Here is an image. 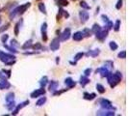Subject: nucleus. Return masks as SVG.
I'll return each mask as SVG.
<instances>
[{
    "label": "nucleus",
    "instance_id": "1",
    "mask_svg": "<svg viewBox=\"0 0 128 116\" xmlns=\"http://www.w3.org/2000/svg\"><path fill=\"white\" fill-rule=\"evenodd\" d=\"M121 77H122L121 73L120 72H117L115 74L110 73L106 77H107V80H108V83L110 84V86L112 88H114L121 81Z\"/></svg>",
    "mask_w": 128,
    "mask_h": 116
},
{
    "label": "nucleus",
    "instance_id": "2",
    "mask_svg": "<svg viewBox=\"0 0 128 116\" xmlns=\"http://www.w3.org/2000/svg\"><path fill=\"white\" fill-rule=\"evenodd\" d=\"M99 105L101 106L103 109H108V110H115L116 108L113 106L112 103L107 100V99H100L99 100Z\"/></svg>",
    "mask_w": 128,
    "mask_h": 116
},
{
    "label": "nucleus",
    "instance_id": "3",
    "mask_svg": "<svg viewBox=\"0 0 128 116\" xmlns=\"http://www.w3.org/2000/svg\"><path fill=\"white\" fill-rule=\"evenodd\" d=\"M16 56L13 55V54H10V53H6L2 50H0V61L3 62V63H7L9 62L10 60H15Z\"/></svg>",
    "mask_w": 128,
    "mask_h": 116
},
{
    "label": "nucleus",
    "instance_id": "4",
    "mask_svg": "<svg viewBox=\"0 0 128 116\" xmlns=\"http://www.w3.org/2000/svg\"><path fill=\"white\" fill-rule=\"evenodd\" d=\"M44 94H45L44 88H43V87H41L40 89H36L35 91H33V92L30 94V97L33 98V99H36V98L41 97V96H43V95H44Z\"/></svg>",
    "mask_w": 128,
    "mask_h": 116
},
{
    "label": "nucleus",
    "instance_id": "5",
    "mask_svg": "<svg viewBox=\"0 0 128 116\" xmlns=\"http://www.w3.org/2000/svg\"><path fill=\"white\" fill-rule=\"evenodd\" d=\"M31 6V3L28 2V3H25L23 5H20V6H17L16 8V11H17V15H22L26 12V10Z\"/></svg>",
    "mask_w": 128,
    "mask_h": 116
},
{
    "label": "nucleus",
    "instance_id": "6",
    "mask_svg": "<svg viewBox=\"0 0 128 116\" xmlns=\"http://www.w3.org/2000/svg\"><path fill=\"white\" fill-rule=\"evenodd\" d=\"M70 35H71V31L69 28H66L64 30V32L60 35V41L62 42H66L68 41L69 38H70Z\"/></svg>",
    "mask_w": 128,
    "mask_h": 116
},
{
    "label": "nucleus",
    "instance_id": "7",
    "mask_svg": "<svg viewBox=\"0 0 128 116\" xmlns=\"http://www.w3.org/2000/svg\"><path fill=\"white\" fill-rule=\"evenodd\" d=\"M27 105H29V101H24V102H22V103H20L19 105H17V107L16 108H14L12 111V115H17L19 111H20V109H22L24 106H26Z\"/></svg>",
    "mask_w": 128,
    "mask_h": 116
},
{
    "label": "nucleus",
    "instance_id": "8",
    "mask_svg": "<svg viewBox=\"0 0 128 116\" xmlns=\"http://www.w3.org/2000/svg\"><path fill=\"white\" fill-rule=\"evenodd\" d=\"M60 48V39L54 38L50 43V49L52 51H57Z\"/></svg>",
    "mask_w": 128,
    "mask_h": 116
},
{
    "label": "nucleus",
    "instance_id": "9",
    "mask_svg": "<svg viewBox=\"0 0 128 116\" xmlns=\"http://www.w3.org/2000/svg\"><path fill=\"white\" fill-rule=\"evenodd\" d=\"M95 36H96V39H98L99 41H104L108 36V30L107 29H104V30L101 29L99 32H97L95 34Z\"/></svg>",
    "mask_w": 128,
    "mask_h": 116
},
{
    "label": "nucleus",
    "instance_id": "10",
    "mask_svg": "<svg viewBox=\"0 0 128 116\" xmlns=\"http://www.w3.org/2000/svg\"><path fill=\"white\" fill-rule=\"evenodd\" d=\"M95 72H96V74L99 73L100 76H101V77H106L111 73V72L107 69V67H105V66H104V67H101V68H99V69H97Z\"/></svg>",
    "mask_w": 128,
    "mask_h": 116
},
{
    "label": "nucleus",
    "instance_id": "11",
    "mask_svg": "<svg viewBox=\"0 0 128 116\" xmlns=\"http://www.w3.org/2000/svg\"><path fill=\"white\" fill-rule=\"evenodd\" d=\"M42 37H43V42H46L47 41V23L46 22H43V25H42Z\"/></svg>",
    "mask_w": 128,
    "mask_h": 116
},
{
    "label": "nucleus",
    "instance_id": "12",
    "mask_svg": "<svg viewBox=\"0 0 128 116\" xmlns=\"http://www.w3.org/2000/svg\"><path fill=\"white\" fill-rule=\"evenodd\" d=\"M89 17H90V15H89L88 12H86V11H81V12H79V18H80V20H81L82 23L86 22V21L89 19Z\"/></svg>",
    "mask_w": 128,
    "mask_h": 116
},
{
    "label": "nucleus",
    "instance_id": "13",
    "mask_svg": "<svg viewBox=\"0 0 128 116\" xmlns=\"http://www.w3.org/2000/svg\"><path fill=\"white\" fill-rule=\"evenodd\" d=\"M96 115H102V116H114L115 112L114 110H108V109H104V110H98L96 112Z\"/></svg>",
    "mask_w": 128,
    "mask_h": 116
},
{
    "label": "nucleus",
    "instance_id": "14",
    "mask_svg": "<svg viewBox=\"0 0 128 116\" xmlns=\"http://www.w3.org/2000/svg\"><path fill=\"white\" fill-rule=\"evenodd\" d=\"M11 87V83L7 79H1L0 80V90H6Z\"/></svg>",
    "mask_w": 128,
    "mask_h": 116
},
{
    "label": "nucleus",
    "instance_id": "15",
    "mask_svg": "<svg viewBox=\"0 0 128 116\" xmlns=\"http://www.w3.org/2000/svg\"><path fill=\"white\" fill-rule=\"evenodd\" d=\"M65 84L68 87V88H72V87H74L76 85V82L73 81V79L71 77H68V78L65 79Z\"/></svg>",
    "mask_w": 128,
    "mask_h": 116
},
{
    "label": "nucleus",
    "instance_id": "16",
    "mask_svg": "<svg viewBox=\"0 0 128 116\" xmlns=\"http://www.w3.org/2000/svg\"><path fill=\"white\" fill-rule=\"evenodd\" d=\"M58 86H59V82H58V81H56V80H51L50 83H49L48 89H49L50 92H54L55 90H57V87Z\"/></svg>",
    "mask_w": 128,
    "mask_h": 116
},
{
    "label": "nucleus",
    "instance_id": "17",
    "mask_svg": "<svg viewBox=\"0 0 128 116\" xmlns=\"http://www.w3.org/2000/svg\"><path fill=\"white\" fill-rule=\"evenodd\" d=\"M84 37H83V34H82V32L81 31H78V32H75L73 35H72V39L74 40V41H76V42H79V41H81L82 39H83Z\"/></svg>",
    "mask_w": 128,
    "mask_h": 116
},
{
    "label": "nucleus",
    "instance_id": "18",
    "mask_svg": "<svg viewBox=\"0 0 128 116\" xmlns=\"http://www.w3.org/2000/svg\"><path fill=\"white\" fill-rule=\"evenodd\" d=\"M89 83H90V79L88 78V77L82 76V77H80V84L82 85V87H85L87 84H89Z\"/></svg>",
    "mask_w": 128,
    "mask_h": 116
},
{
    "label": "nucleus",
    "instance_id": "19",
    "mask_svg": "<svg viewBox=\"0 0 128 116\" xmlns=\"http://www.w3.org/2000/svg\"><path fill=\"white\" fill-rule=\"evenodd\" d=\"M99 53H100V49L96 48V49H93V50L88 51L87 55L88 56H91V57H96L97 55H99Z\"/></svg>",
    "mask_w": 128,
    "mask_h": 116
},
{
    "label": "nucleus",
    "instance_id": "20",
    "mask_svg": "<svg viewBox=\"0 0 128 116\" xmlns=\"http://www.w3.org/2000/svg\"><path fill=\"white\" fill-rule=\"evenodd\" d=\"M95 97H96V94L95 93H91V94L90 93H87V92L84 93V99L87 100V101H92Z\"/></svg>",
    "mask_w": 128,
    "mask_h": 116
},
{
    "label": "nucleus",
    "instance_id": "21",
    "mask_svg": "<svg viewBox=\"0 0 128 116\" xmlns=\"http://www.w3.org/2000/svg\"><path fill=\"white\" fill-rule=\"evenodd\" d=\"M6 107H7V109L8 110H10V111H12L15 107H16V103H15V101H11V102H7V105H6Z\"/></svg>",
    "mask_w": 128,
    "mask_h": 116
},
{
    "label": "nucleus",
    "instance_id": "22",
    "mask_svg": "<svg viewBox=\"0 0 128 116\" xmlns=\"http://www.w3.org/2000/svg\"><path fill=\"white\" fill-rule=\"evenodd\" d=\"M3 46H4V48H5L7 50H9V51L12 52V53H17V52H18V51L17 50V48H14V47H12V46H7V45H5V44H3Z\"/></svg>",
    "mask_w": 128,
    "mask_h": 116
},
{
    "label": "nucleus",
    "instance_id": "23",
    "mask_svg": "<svg viewBox=\"0 0 128 116\" xmlns=\"http://www.w3.org/2000/svg\"><path fill=\"white\" fill-rule=\"evenodd\" d=\"M32 45H33V41L32 40H28L27 42L24 43V45L21 47L22 49H28V48H32Z\"/></svg>",
    "mask_w": 128,
    "mask_h": 116
},
{
    "label": "nucleus",
    "instance_id": "24",
    "mask_svg": "<svg viewBox=\"0 0 128 116\" xmlns=\"http://www.w3.org/2000/svg\"><path fill=\"white\" fill-rule=\"evenodd\" d=\"M101 29H102L101 28V26H100L98 23H94V24L93 25V27H92V32L94 33V34H96V33L99 32Z\"/></svg>",
    "mask_w": 128,
    "mask_h": 116
},
{
    "label": "nucleus",
    "instance_id": "25",
    "mask_svg": "<svg viewBox=\"0 0 128 116\" xmlns=\"http://www.w3.org/2000/svg\"><path fill=\"white\" fill-rule=\"evenodd\" d=\"M48 83V77H42V79L40 80V85L41 87H44L46 86V84Z\"/></svg>",
    "mask_w": 128,
    "mask_h": 116
},
{
    "label": "nucleus",
    "instance_id": "26",
    "mask_svg": "<svg viewBox=\"0 0 128 116\" xmlns=\"http://www.w3.org/2000/svg\"><path fill=\"white\" fill-rule=\"evenodd\" d=\"M45 103H46V97H43V98H41L40 100L37 101L36 106H43Z\"/></svg>",
    "mask_w": 128,
    "mask_h": 116
},
{
    "label": "nucleus",
    "instance_id": "27",
    "mask_svg": "<svg viewBox=\"0 0 128 116\" xmlns=\"http://www.w3.org/2000/svg\"><path fill=\"white\" fill-rule=\"evenodd\" d=\"M14 99H15V93H13V92L8 93V94L6 95V98H5L6 102H11V101H14Z\"/></svg>",
    "mask_w": 128,
    "mask_h": 116
},
{
    "label": "nucleus",
    "instance_id": "28",
    "mask_svg": "<svg viewBox=\"0 0 128 116\" xmlns=\"http://www.w3.org/2000/svg\"><path fill=\"white\" fill-rule=\"evenodd\" d=\"M82 34H83V37L89 38V37H91V36H92V35H91V34H92V31H91L89 28H85V29H83Z\"/></svg>",
    "mask_w": 128,
    "mask_h": 116
},
{
    "label": "nucleus",
    "instance_id": "29",
    "mask_svg": "<svg viewBox=\"0 0 128 116\" xmlns=\"http://www.w3.org/2000/svg\"><path fill=\"white\" fill-rule=\"evenodd\" d=\"M38 7H39V10L42 12V13H43L44 15H46V8H45V5L43 4V3H39V5H38Z\"/></svg>",
    "mask_w": 128,
    "mask_h": 116
},
{
    "label": "nucleus",
    "instance_id": "30",
    "mask_svg": "<svg viewBox=\"0 0 128 116\" xmlns=\"http://www.w3.org/2000/svg\"><path fill=\"white\" fill-rule=\"evenodd\" d=\"M109 47H110V48L112 49V50H117L118 49V45H117V43L116 42H114V41H112V42H110L109 43Z\"/></svg>",
    "mask_w": 128,
    "mask_h": 116
},
{
    "label": "nucleus",
    "instance_id": "31",
    "mask_svg": "<svg viewBox=\"0 0 128 116\" xmlns=\"http://www.w3.org/2000/svg\"><path fill=\"white\" fill-rule=\"evenodd\" d=\"M80 6H81L83 9H85V10H90V9H91V6L88 5V3L85 2V1H81V2H80Z\"/></svg>",
    "mask_w": 128,
    "mask_h": 116
},
{
    "label": "nucleus",
    "instance_id": "32",
    "mask_svg": "<svg viewBox=\"0 0 128 116\" xmlns=\"http://www.w3.org/2000/svg\"><path fill=\"white\" fill-rule=\"evenodd\" d=\"M113 27H114V30H115L116 32H118V31H119V28H120V20H119V19H118V20L116 21V23H115V25H114Z\"/></svg>",
    "mask_w": 128,
    "mask_h": 116
},
{
    "label": "nucleus",
    "instance_id": "33",
    "mask_svg": "<svg viewBox=\"0 0 128 116\" xmlns=\"http://www.w3.org/2000/svg\"><path fill=\"white\" fill-rule=\"evenodd\" d=\"M96 89H97V91L100 93V94H103V93H105V88L103 86L102 84H96Z\"/></svg>",
    "mask_w": 128,
    "mask_h": 116
},
{
    "label": "nucleus",
    "instance_id": "34",
    "mask_svg": "<svg viewBox=\"0 0 128 116\" xmlns=\"http://www.w3.org/2000/svg\"><path fill=\"white\" fill-rule=\"evenodd\" d=\"M32 48L35 49V50H39V49H42L43 48V46L41 43H36L35 45H32Z\"/></svg>",
    "mask_w": 128,
    "mask_h": 116
},
{
    "label": "nucleus",
    "instance_id": "35",
    "mask_svg": "<svg viewBox=\"0 0 128 116\" xmlns=\"http://www.w3.org/2000/svg\"><path fill=\"white\" fill-rule=\"evenodd\" d=\"M113 26H114V24H113V22H112L111 20H108V21L106 22V29H107L108 31L113 28Z\"/></svg>",
    "mask_w": 128,
    "mask_h": 116
},
{
    "label": "nucleus",
    "instance_id": "36",
    "mask_svg": "<svg viewBox=\"0 0 128 116\" xmlns=\"http://www.w3.org/2000/svg\"><path fill=\"white\" fill-rule=\"evenodd\" d=\"M11 46H12V47H14V48H18V47H19V44L17 43V40L13 39V40H11Z\"/></svg>",
    "mask_w": 128,
    "mask_h": 116
},
{
    "label": "nucleus",
    "instance_id": "37",
    "mask_svg": "<svg viewBox=\"0 0 128 116\" xmlns=\"http://www.w3.org/2000/svg\"><path fill=\"white\" fill-rule=\"evenodd\" d=\"M118 57L121 58V59H125V58H126V51H125V50L120 51V52L118 54Z\"/></svg>",
    "mask_w": 128,
    "mask_h": 116
},
{
    "label": "nucleus",
    "instance_id": "38",
    "mask_svg": "<svg viewBox=\"0 0 128 116\" xmlns=\"http://www.w3.org/2000/svg\"><path fill=\"white\" fill-rule=\"evenodd\" d=\"M83 56H84V53H83V52H78V53H76V55L74 56V60L77 62L78 60H80Z\"/></svg>",
    "mask_w": 128,
    "mask_h": 116
},
{
    "label": "nucleus",
    "instance_id": "39",
    "mask_svg": "<svg viewBox=\"0 0 128 116\" xmlns=\"http://www.w3.org/2000/svg\"><path fill=\"white\" fill-rule=\"evenodd\" d=\"M8 39H9V35H8V34H4V35H2V37H1V42H2L3 44H5V43L7 42Z\"/></svg>",
    "mask_w": 128,
    "mask_h": 116
},
{
    "label": "nucleus",
    "instance_id": "40",
    "mask_svg": "<svg viewBox=\"0 0 128 116\" xmlns=\"http://www.w3.org/2000/svg\"><path fill=\"white\" fill-rule=\"evenodd\" d=\"M58 4L61 5V6H68V2L67 0H58Z\"/></svg>",
    "mask_w": 128,
    "mask_h": 116
},
{
    "label": "nucleus",
    "instance_id": "41",
    "mask_svg": "<svg viewBox=\"0 0 128 116\" xmlns=\"http://www.w3.org/2000/svg\"><path fill=\"white\" fill-rule=\"evenodd\" d=\"M9 27H10V23H7L6 25H3V26L0 28V33H3L4 31H6Z\"/></svg>",
    "mask_w": 128,
    "mask_h": 116
},
{
    "label": "nucleus",
    "instance_id": "42",
    "mask_svg": "<svg viewBox=\"0 0 128 116\" xmlns=\"http://www.w3.org/2000/svg\"><path fill=\"white\" fill-rule=\"evenodd\" d=\"M122 7V0H118V3L116 5L117 10H120V8Z\"/></svg>",
    "mask_w": 128,
    "mask_h": 116
},
{
    "label": "nucleus",
    "instance_id": "43",
    "mask_svg": "<svg viewBox=\"0 0 128 116\" xmlns=\"http://www.w3.org/2000/svg\"><path fill=\"white\" fill-rule=\"evenodd\" d=\"M19 28H20V27H19V23L17 22V23L16 24V26H15V34H16L17 36L18 33H19Z\"/></svg>",
    "mask_w": 128,
    "mask_h": 116
},
{
    "label": "nucleus",
    "instance_id": "44",
    "mask_svg": "<svg viewBox=\"0 0 128 116\" xmlns=\"http://www.w3.org/2000/svg\"><path fill=\"white\" fill-rule=\"evenodd\" d=\"M91 73H92V69H91V68H88V69H86V70L84 71V75H85L86 77H89V76L91 75Z\"/></svg>",
    "mask_w": 128,
    "mask_h": 116
},
{
    "label": "nucleus",
    "instance_id": "45",
    "mask_svg": "<svg viewBox=\"0 0 128 116\" xmlns=\"http://www.w3.org/2000/svg\"><path fill=\"white\" fill-rule=\"evenodd\" d=\"M68 89H65V90H61V91H54V92H52V94H53V96H56V95H61L62 93H64L65 91H67Z\"/></svg>",
    "mask_w": 128,
    "mask_h": 116
},
{
    "label": "nucleus",
    "instance_id": "46",
    "mask_svg": "<svg viewBox=\"0 0 128 116\" xmlns=\"http://www.w3.org/2000/svg\"><path fill=\"white\" fill-rule=\"evenodd\" d=\"M2 72H3L4 74H6L8 77H11V73H12V72H11V70H5V69H4V70H2Z\"/></svg>",
    "mask_w": 128,
    "mask_h": 116
},
{
    "label": "nucleus",
    "instance_id": "47",
    "mask_svg": "<svg viewBox=\"0 0 128 116\" xmlns=\"http://www.w3.org/2000/svg\"><path fill=\"white\" fill-rule=\"evenodd\" d=\"M101 19H102V20L104 21V22H105V23H106V22L109 20L108 17H107V16H105V15H102V16H101Z\"/></svg>",
    "mask_w": 128,
    "mask_h": 116
},
{
    "label": "nucleus",
    "instance_id": "48",
    "mask_svg": "<svg viewBox=\"0 0 128 116\" xmlns=\"http://www.w3.org/2000/svg\"><path fill=\"white\" fill-rule=\"evenodd\" d=\"M0 79H6V76L3 72H0Z\"/></svg>",
    "mask_w": 128,
    "mask_h": 116
},
{
    "label": "nucleus",
    "instance_id": "49",
    "mask_svg": "<svg viewBox=\"0 0 128 116\" xmlns=\"http://www.w3.org/2000/svg\"><path fill=\"white\" fill-rule=\"evenodd\" d=\"M63 15H64V17L66 18V19H68V18H69V14L67 12V11H65L64 10V13H63Z\"/></svg>",
    "mask_w": 128,
    "mask_h": 116
},
{
    "label": "nucleus",
    "instance_id": "50",
    "mask_svg": "<svg viewBox=\"0 0 128 116\" xmlns=\"http://www.w3.org/2000/svg\"><path fill=\"white\" fill-rule=\"evenodd\" d=\"M59 62H60V57H56V63L58 64Z\"/></svg>",
    "mask_w": 128,
    "mask_h": 116
},
{
    "label": "nucleus",
    "instance_id": "51",
    "mask_svg": "<svg viewBox=\"0 0 128 116\" xmlns=\"http://www.w3.org/2000/svg\"><path fill=\"white\" fill-rule=\"evenodd\" d=\"M70 64H71V65H74V66H75V65H76V61H74V62H72V61H71V62H70Z\"/></svg>",
    "mask_w": 128,
    "mask_h": 116
},
{
    "label": "nucleus",
    "instance_id": "52",
    "mask_svg": "<svg viewBox=\"0 0 128 116\" xmlns=\"http://www.w3.org/2000/svg\"><path fill=\"white\" fill-rule=\"evenodd\" d=\"M1 21H2V19H1V18H0V24H1Z\"/></svg>",
    "mask_w": 128,
    "mask_h": 116
},
{
    "label": "nucleus",
    "instance_id": "53",
    "mask_svg": "<svg viewBox=\"0 0 128 116\" xmlns=\"http://www.w3.org/2000/svg\"><path fill=\"white\" fill-rule=\"evenodd\" d=\"M0 12H1V10H0Z\"/></svg>",
    "mask_w": 128,
    "mask_h": 116
}]
</instances>
